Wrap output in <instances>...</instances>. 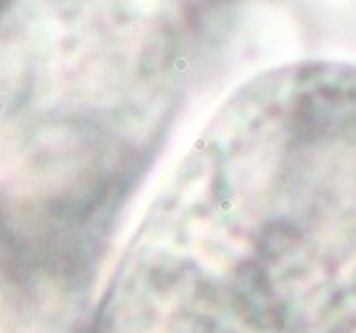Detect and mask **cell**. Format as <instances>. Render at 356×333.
<instances>
[{"label": "cell", "instance_id": "obj_1", "mask_svg": "<svg viewBox=\"0 0 356 333\" xmlns=\"http://www.w3.org/2000/svg\"><path fill=\"white\" fill-rule=\"evenodd\" d=\"M189 27L182 0H0V112H47L57 147L120 172L125 134L172 89Z\"/></svg>", "mask_w": 356, "mask_h": 333}]
</instances>
